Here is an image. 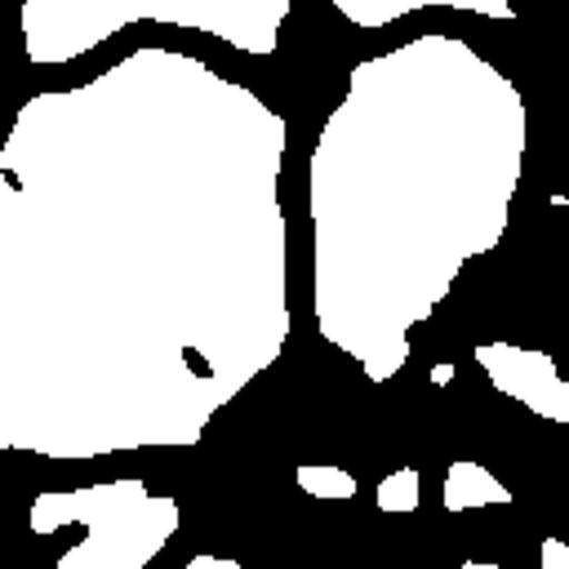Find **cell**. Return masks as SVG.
<instances>
[{
    "instance_id": "13",
    "label": "cell",
    "mask_w": 569,
    "mask_h": 569,
    "mask_svg": "<svg viewBox=\"0 0 569 569\" xmlns=\"http://www.w3.org/2000/svg\"><path fill=\"white\" fill-rule=\"evenodd\" d=\"M560 204H565V209H569V200H560Z\"/></svg>"
},
{
    "instance_id": "10",
    "label": "cell",
    "mask_w": 569,
    "mask_h": 569,
    "mask_svg": "<svg viewBox=\"0 0 569 569\" xmlns=\"http://www.w3.org/2000/svg\"><path fill=\"white\" fill-rule=\"evenodd\" d=\"M538 569H569V542L547 533L542 547H538Z\"/></svg>"
},
{
    "instance_id": "8",
    "label": "cell",
    "mask_w": 569,
    "mask_h": 569,
    "mask_svg": "<svg viewBox=\"0 0 569 569\" xmlns=\"http://www.w3.org/2000/svg\"><path fill=\"white\" fill-rule=\"evenodd\" d=\"M298 489L311 493V498H325V502H342V498H356V476L338 462H298L293 471Z\"/></svg>"
},
{
    "instance_id": "1",
    "label": "cell",
    "mask_w": 569,
    "mask_h": 569,
    "mask_svg": "<svg viewBox=\"0 0 569 569\" xmlns=\"http://www.w3.org/2000/svg\"><path fill=\"white\" fill-rule=\"evenodd\" d=\"M284 116L142 44L0 138V453L187 449L289 320Z\"/></svg>"
},
{
    "instance_id": "3",
    "label": "cell",
    "mask_w": 569,
    "mask_h": 569,
    "mask_svg": "<svg viewBox=\"0 0 569 569\" xmlns=\"http://www.w3.org/2000/svg\"><path fill=\"white\" fill-rule=\"evenodd\" d=\"M293 0H18L13 31L36 71H58L138 22L213 36L249 58H271Z\"/></svg>"
},
{
    "instance_id": "7",
    "label": "cell",
    "mask_w": 569,
    "mask_h": 569,
    "mask_svg": "<svg viewBox=\"0 0 569 569\" xmlns=\"http://www.w3.org/2000/svg\"><path fill=\"white\" fill-rule=\"evenodd\" d=\"M507 502H511V489L485 462L458 458L445 467V480H440V507L445 511H476V507H507Z\"/></svg>"
},
{
    "instance_id": "9",
    "label": "cell",
    "mask_w": 569,
    "mask_h": 569,
    "mask_svg": "<svg viewBox=\"0 0 569 569\" xmlns=\"http://www.w3.org/2000/svg\"><path fill=\"white\" fill-rule=\"evenodd\" d=\"M418 498H422V476H418V467H396V471L382 476L378 489H373L378 511H391V516L418 511Z\"/></svg>"
},
{
    "instance_id": "11",
    "label": "cell",
    "mask_w": 569,
    "mask_h": 569,
    "mask_svg": "<svg viewBox=\"0 0 569 569\" xmlns=\"http://www.w3.org/2000/svg\"><path fill=\"white\" fill-rule=\"evenodd\" d=\"M182 569H244V565L231 560V556H209V551H204V556H191Z\"/></svg>"
},
{
    "instance_id": "4",
    "label": "cell",
    "mask_w": 569,
    "mask_h": 569,
    "mask_svg": "<svg viewBox=\"0 0 569 569\" xmlns=\"http://www.w3.org/2000/svg\"><path fill=\"white\" fill-rule=\"evenodd\" d=\"M178 498L156 493L133 476L44 489L27 507L31 533H58L67 525L80 529L49 569H147L178 533Z\"/></svg>"
},
{
    "instance_id": "2",
    "label": "cell",
    "mask_w": 569,
    "mask_h": 569,
    "mask_svg": "<svg viewBox=\"0 0 569 569\" xmlns=\"http://www.w3.org/2000/svg\"><path fill=\"white\" fill-rule=\"evenodd\" d=\"M525 133L516 80L449 31L347 71L307 164L316 329L373 387L405 369L453 276L507 236Z\"/></svg>"
},
{
    "instance_id": "6",
    "label": "cell",
    "mask_w": 569,
    "mask_h": 569,
    "mask_svg": "<svg viewBox=\"0 0 569 569\" xmlns=\"http://www.w3.org/2000/svg\"><path fill=\"white\" fill-rule=\"evenodd\" d=\"M338 18H347L356 31H382L418 9H458V13H476V18H493V22H516V4L511 0H329Z\"/></svg>"
},
{
    "instance_id": "12",
    "label": "cell",
    "mask_w": 569,
    "mask_h": 569,
    "mask_svg": "<svg viewBox=\"0 0 569 569\" xmlns=\"http://www.w3.org/2000/svg\"><path fill=\"white\" fill-rule=\"evenodd\" d=\"M0 53H4V27H0Z\"/></svg>"
},
{
    "instance_id": "5",
    "label": "cell",
    "mask_w": 569,
    "mask_h": 569,
    "mask_svg": "<svg viewBox=\"0 0 569 569\" xmlns=\"http://www.w3.org/2000/svg\"><path fill=\"white\" fill-rule=\"evenodd\" d=\"M476 365L485 369V378L493 382V391H502L507 400L525 405L529 413L569 427V378L556 369V360L547 351L520 347V342H476Z\"/></svg>"
}]
</instances>
